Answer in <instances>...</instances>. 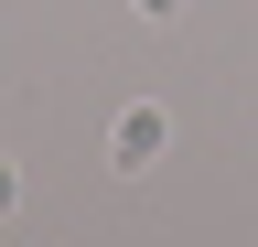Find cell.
<instances>
[{
	"label": "cell",
	"instance_id": "6da1fadb",
	"mask_svg": "<svg viewBox=\"0 0 258 247\" xmlns=\"http://www.w3.org/2000/svg\"><path fill=\"white\" fill-rule=\"evenodd\" d=\"M151 161H172V108H161V97H129L108 118V172H151Z\"/></svg>",
	"mask_w": 258,
	"mask_h": 247
},
{
	"label": "cell",
	"instance_id": "7a4b0ae2",
	"mask_svg": "<svg viewBox=\"0 0 258 247\" xmlns=\"http://www.w3.org/2000/svg\"><path fill=\"white\" fill-rule=\"evenodd\" d=\"M11 215H22V172L0 161V226H11Z\"/></svg>",
	"mask_w": 258,
	"mask_h": 247
},
{
	"label": "cell",
	"instance_id": "3957f363",
	"mask_svg": "<svg viewBox=\"0 0 258 247\" xmlns=\"http://www.w3.org/2000/svg\"><path fill=\"white\" fill-rule=\"evenodd\" d=\"M129 11H140V22H183V0H129Z\"/></svg>",
	"mask_w": 258,
	"mask_h": 247
}]
</instances>
